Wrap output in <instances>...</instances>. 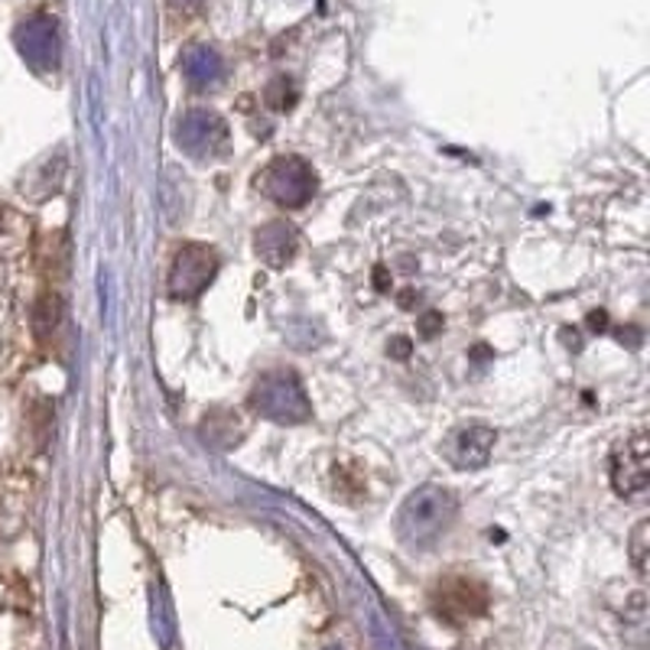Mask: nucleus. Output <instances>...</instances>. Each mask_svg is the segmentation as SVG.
Instances as JSON below:
<instances>
[{"label":"nucleus","instance_id":"f257e3e1","mask_svg":"<svg viewBox=\"0 0 650 650\" xmlns=\"http://www.w3.org/2000/svg\"><path fill=\"white\" fill-rule=\"evenodd\" d=\"M455 514H459V501L449 487L423 485L410 491V498L397 511L394 528L406 546H430L452 528Z\"/></svg>","mask_w":650,"mask_h":650},{"label":"nucleus","instance_id":"f03ea898","mask_svg":"<svg viewBox=\"0 0 650 650\" xmlns=\"http://www.w3.org/2000/svg\"><path fill=\"white\" fill-rule=\"evenodd\" d=\"M250 406L254 413L280 423V426H296L313 416V406L306 397V387L293 367H274L257 377L250 391Z\"/></svg>","mask_w":650,"mask_h":650},{"label":"nucleus","instance_id":"7ed1b4c3","mask_svg":"<svg viewBox=\"0 0 650 650\" xmlns=\"http://www.w3.org/2000/svg\"><path fill=\"white\" fill-rule=\"evenodd\" d=\"M254 186L260 189V196H267L280 208H303L316 196L319 176L309 162L299 160V157H277L257 173Z\"/></svg>","mask_w":650,"mask_h":650},{"label":"nucleus","instance_id":"20e7f679","mask_svg":"<svg viewBox=\"0 0 650 650\" xmlns=\"http://www.w3.org/2000/svg\"><path fill=\"white\" fill-rule=\"evenodd\" d=\"M430 605L436 611V618H443L446 624H469V621L485 614L491 595H487V585L482 579L452 572L433 585Z\"/></svg>","mask_w":650,"mask_h":650},{"label":"nucleus","instance_id":"39448f33","mask_svg":"<svg viewBox=\"0 0 650 650\" xmlns=\"http://www.w3.org/2000/svg\"><path fill=\"white\" fill-rule=\"evenodd\" d=\"M218 274V254L205 244H186L176 250L166 289L173 299H196Z\"/></svg>","mask_w":650,"mask_h":650},{"label":"nucleus","instance_id":"423d86ee","mask_svg":"<svg viewBox=\"0 0 650 650\" xmlns=\"http://www.w3.org/2000/svg\"><path fill=\"white\" fill-rule=\"evenodd\" d=\"M650 440L648 433H634L624 443H618L611 452V487L621 498H638L650 485V465H648Z\"/></svg>","mask_w":650,"mask_h":650},{"label":"nucleus","instance_id":"0eeeda50","mask_svg":"<svg viewBox=\"0 0 650 650\" xmlns=\"http://www.w3.org/2000/svg\"><path fill=\"white\" fill-rule=\"evenodd\" d=\"M179 147L189 157L211 160V157H218L228 147V124L221 121L215 111H203V108L189 111L179 121Z\"/></svg>","mask_w":650,"mask_h":650},{"label":"nucleus","instance_id":"6e6552de","mask_svg":"<svg viewBox=\"0 0 650 650\" xmlns=\"http://www.w3.org/2000/svg\"><path fill=\"white\" fill-rule=\"evenodd\" d=\"M494 443H498V433L491 426H485V423H465V426L449 433V440L443 443V455L455 469L472 472V469L487 465Z\"/></svg>","mask_w":650,"mask_h":650},{"label":"nucleus","instance_id":"1a4fd4ad","mask_svg":"<svg viewBox=\"0 0 650 650\" xmlns=\"http://www.w3.org/2000/svg\"><path fill=\"white\" fill-rule=\"evenodd\" d=\"M254 250H257V257L267 264V267H286L293 257H296V250H299V235H296V228L293 225H286V221H270V225H264L260 232H257V238H254Z\"/></svg>","mask_w":650,"mask_h":650},{"label":"nucleus","instance_id":"9d476101","mask_svg":"<svg viewBox=\"0 0 650 650\" xmlns=\"http://www.w3.org/2000/svg\"><path fill=\"white\" fill-rule=\"evenodd\" d=\"M183 69H186V79L193 81L196 88H205V85H211V81L221 76V62H218V56L208 52V49H193V52L186 56Z\"/></svg>","mask_w":650,"mask_h":650},{"label":"nucleus","instance_id":"9b49d317","mask_svg":"<svg viewBox=\"0 0 650 650\" xmlns=\"http://www.w3.org/2000/svg\"><path fill=\"white\" fill-rule=\"evenodd\" d=\"M267 101H270L274 111H289L296 105V88H289L286 79H277L270 85V91H267Z\"/></svg>","mask_w":650,"mask_h":650},{"label":"nucleus","instance_id":"f8f14e48","mask_svg":"<svg viewBox=\"0 0 650 650\" xmlns=\"http://www.w3.org/2000/svg\"><path fill=\"white\" fill-rule=\"evenodd\" d=\"M648 530H650V524L648 521H641L638 524V530H634V536H631V550H634V567H638V572L644 575L648 572Z\"/></svg>","mask_w":650,"mask_h":650},{"label":"nucleus","instance_id":"ddd939ff","mask_svg":"<svg viewBox=\"0 0 650 650\" xmlns=\"http://www.w3.org/2000/svg\"><path fill=\"white\" fill-rule=\"evenodd\" d=\"M443 323L440 316H426V323H423V335H433V328Z\"/></svg>","mask_w":650,"mask_h":650},{"label":"nucleus","instance_id":"4468645a","mask_svg":"<svg viewBox=\"0 0 650 650\" xmlns=\"http://www.w3.org/2000/svg\"><path fill=\"white\" fill-rule=\"evenodd\" d=\"M592 328H605V313H592Z\"/></svg>","mask_w":650,"mask_h":650},{"label":"nucleus","instance_id":"2eb2a0df","mask_svg":"<svg viewBox=\"0 0 650 650\" xmlns=\"http://www.w3.org/2000/svg\"><path fill=\"white\" fill-rule=\"evenodd\" d=\"M0 228H3V211H0Z\"/></svg>","mask_w":650,"mask_h":650}]
</instances>
